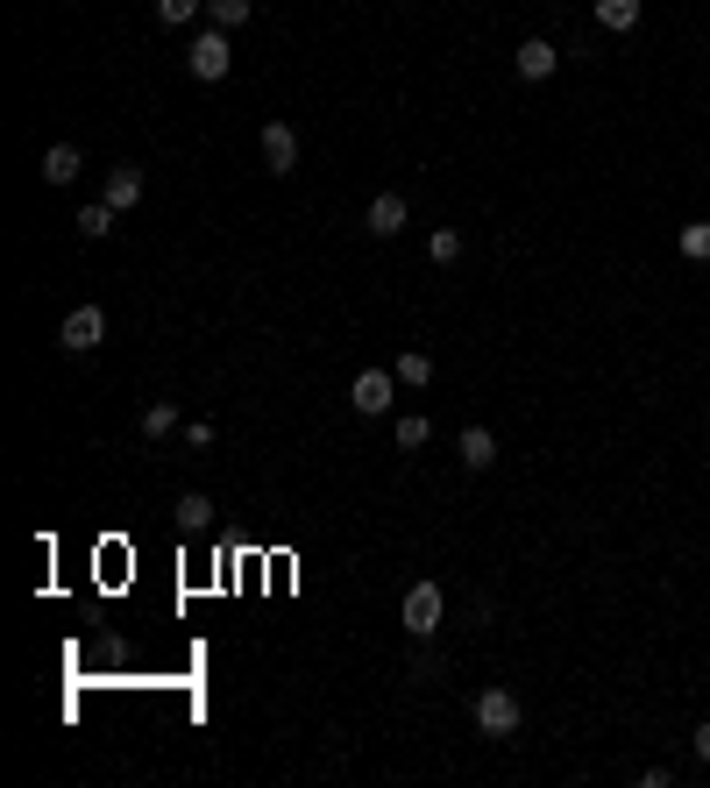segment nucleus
Here are the masks:
<instances>
[{
  "label": "nucleus",
  "mask_w": 710,
  "mask_h": 788,
  "mask_svg": "<svg viewBox=\"0 0 710 788\" xmlns=\"http://www.w3.org/2000/svg\"><path fill=\"white\" fill-rule=\"evenodd\" d=\"M185 65H192V79H206V86H221L235 71V50H228V29H200L192 36V50H185Z\"/></svg>",
  "instance_id": "f257e3e1"
},
{
  "label": "nucleus",
  "mask_w": 710,
  "mask_h": 788,
  "mask_svg": "<svg viewBox=\"0 0 710 788\" xmlns=\"http://www.w3.org/2000/svg\"><path fill=\"white\" fill-rule=\"evenodd\" d=\"M100 341H108V313L100 306H71L65 327H57V348H65V356H93Z\"/></svg>",
  "instance_id": "f03ea898"
},
{
  "label": "nucleus",
  "mask_w": 710,
  "mask_h": 788,
  "mask_svg": "<svg viewBox=\"0 0 710 788\" xmlns=\"http://www.w3.org/2000/svg\"><path fill=\"white\" fill-rule=\"evenodd\" d=\"M470 710H476L483 739H511V732H519V718H526L511 689H476V703H470Z\"/></svg>",
  "instance_id": "7ed1b4c3"
},
{
  "label": "nucleus",
  "mask_w": 710,
  "mask_h": 788,
  "mask_svg": "<svg viewBox=\"0 0 710 788\" xmlns=\"http://www.w3.org/2000/svg\"><path fill=\"white\" fill-rule=\"evenodd\" d=\"M405 632H413V640H433V632H441V583L405 589Z\"/></svg>",
  "instance_id": "20e7f679"
},
{
  "label": "nucleus",
  "mask_w": 710,
  "mask_h": 788,
  "mask_svg": "<svg viewBox=\"0 0 710 788\" xmlns=\"http://www.w3.org/2000/svg\"><path fill=\"white\" fill-rule=\"evenodd\" d=\"M391 391H398V370H391V376L384 370H362L356 384H349V405H356L362 419H384L391 413Z\"/></svg>",
  "instance_id": "39448f33"
},
{
  "label": "nucleus",
  "mask_w": 710,
  "mask_h": 788,
  "mask_svg": "<svg viewBox=\"0 0 710 788\" xmlns=\"http://www.w3.org/2000/svg\"><path fill=\"white\" fill-rule=\"evenodd\" d=\"M263 164H270V178L298 171V128L292 121H263Z\"/></svg>",
  "instance_id": "423d86ee"
},
{
  "label": "nucleus",
  "mask_w": 710,
  "mask_h": 788,
  "mask_svg": "<svg viewBox=\"0 0 710 788\" xmlns=\"http://www.w3.org/2000/svg\"><path fill=\"white\" fill-rule=\"evenodd\" d=\"M405 214H413V206H405V192H376V200H370V214H362V227H370L376 241H391V235L405 227Z\"/></svg>",
  "instance_id": "0eeeda50"
},
{
  "label": "nucleus",
  "mask_w": 710,
  "mask_h": 788,
  "mask_svg": "<svg viewBox=\"0 0 710 788\" xmlns=\"http://www.w3.org/2000/svg\"><path fill=\"white\" fill-rule=\"evenodd\" d=\"M511 65H519V79H554V65H562V57H554V43H548V36H526Z\"/></svg>",
  "instance_id": "6e6552de"
},
{
  "label": "nucleus",
  "mask_w": 710,
  "mask_h": 788,
  "mask_svg": "<svg viewBox=\"0 0 710 788\" xmlns=\"http://www.w3.org/2000/svg\"><path fill=\"white\" fill-rule=\"evenodd\" d=\"M455 454H462V469H491L497 462V434L491 427H462L455 434Z\"/></svg>",
  "instance_id": "1a4fd4ad"
},
{
  "label": "nucleus",
  "mask_w": 710,
  "mask_h": 788,
  "mask_svg": "<svg viewBox=\"0 0 710 788\" xmlns=\"http://www.w3.org/2000/svg\"><path fill=\"white\" fill-rule=\"evenodd\" d=\"M79 171H86L79 143H50V157H43V185H71Z\"/></svg>",
  "instance_id": "9d476101"
},
{
  "label": "nucleus",
  "mask_w": 710,
  "mask_h": 788,
  "mask_svg": "<svg viewBox=\"0 0 710 788\" xmlns=\"http://www.w3.org/2000/svg\"><path fill=\"white\" fill-rule=\"evenodd\" d=\"M171 511H178V533H206V526H214V497L206 491H185Z\"/></svg>",
  "instance_id": "9b49d317"
},
{
  "label": "nucleus",
  "mask_w": 710,
  "mask_h": 788,
  "mask_svg": "<svg viewBox=\"0 0 710 788\" xmlns=\"http://www.w3.org/2000/svg\"><path fill=\"white\" fill-rule=\"evenodd\" d=\"M135 200H143V171H135V164H114V171H108V206L128 214Z\"/></svg>",
  "instance_id": "f8f14e48"
},
{
  "label": "nucleus",
  "mask_w": 710,
  "mask_h": 788,
  "mask_svg": "<svg viewBox=\"0 0 710 788\" xmlns=\"http://www.w3.org/2000/svg\"><path fill=\"white\" fill-rule=\"evenodd\" d=\"M114 214H121V206H108V200L79 206V235H86V241H108V235H114Z\"/></svg>",
  "instance_id": "ddd939ff"
},
{
  "label": "nucleus",
  "mask_w": 710,
  "mask_h": 788,
  "mask_svg": "<svg viewBox=\"0 0 710 788\" xmlns=\"http://www.w3.org/2000/svg\"><path fill=\"white\" fill-rule=\"evenodd\" d=\"M597 22L611 36H626V29H640V0H597Z\"/></svg>",
  "instance_id": "4468645a"
},
{
  "label": "nucleus",
  "mask_w": 710,
  "mask_h": 788,
  "mask_svg": "<svg viewBox=\"0 0 710 788\" xmlns=\"http://www.w3.org/2000/svg\"><path fill=\"white\" fill-rule=\"evenodd\" d=\"M398 384H413V391L433 384V356H427V348H405V356H398Z\"/></svg>",
  "instance_id": "2eb2a0df"
},
{
  "label": "nucleus",
  "mask_w": 710,
  "mask_h": 788,
  "mask_svg": "<svg viewBox=\"0 0 710 788\" xmlns=\"http://www.w3.org/2000/svg\"><path fill=\"white\" fill-rule=\"evenodd\" d=\"M427 256H433V263H462V227H433V235H427Z\"/></svg>",
  "instance_id": "dca6fc26"
},
{
  "label": "nucleus",
  "mask_w": 710,
  "mask_h": 788,
  "mask_svg": "<svg viewBox=\"0 0 710 788\" xmlns=\"http://www.w3.org/2000/svg\"><path fill=\"white\" fill-rule=\"evenodd\" d=\"M164 434H178V405H171V398H157V405L143 413V441H164Z\"/></svg>",
  "instance_id": "f3484780"
},
{
  "label": "nucleus",
  "mask_w": 710,
  "mask_h": 788,
  "mask_svg": "<svg viewBox=\"0 0 710 788\" xmlns=\"http://www.w3.org/2000/svg\"><path fill=\"white\" fill-rule=\"evenodd\" d=\"M206 14H214V29H241L256 14V0H206Z\"/></svg>",
  "instance_id": "a211bd4d"
},
{
  "label": "nucleus",
  "mask_w": 710,
  "mask_h": 788,
  "mask_svg": "<svg viewBox=\"0 0 710 788\" xmlns=\"http://www.w3.org/2000/svg\"><path fill=\"white\" fill-rule=\"evenodd\" d=\"M675 241H683V256H697V263H710V221H689V227H683Z\"/></svg>",
  "instance_id": "6ab92c4d"
},
{
  "label": "nucleus",
  "mask_w": 710,
  "mask_h": 788,
  "mask_svg": "<svg viewBox=\"0 0 710 788\" xmlns=\"http://www.w3.org/2000/svg\"><path fill=\"white\" fill-rule=\"evenodd\" d=\"M200 8H206V0H157V22H171V29H178V22H192Z\"/></svg>",
  "instance_id": "aec40b11"
},
{
  "label": "nucleus",
  "mask_w": 710,
  "mask_h": 788,
  "mask_svg": "<svg viewBox=\"0 0 710 788\" xmlns=\"http://www.w3.org/2000/svg\"><path fill=\"white\" fill-rule=\"evenodd\" d=\"M427 434H433V427H427L419 413H405V419H398V448H427Z\"/></svg>",
  "instance_id": "412c9836"
},
{
  "label": "nucleus",
  "mask_w": 710,
  "mask_h": 788,
  "mask_svg": "<svg viewBox=\"0 0 710 788\" xmlns=\"http://www.w3.org/2000/svg\"><path fill=\"white\" fill-rule=\"evenodd\" d=\"M689 746H697V761L710 767V724H697V732H689Z\"/></svg>",
  "instance_id": "4be33fe9"
}]
</instances>
